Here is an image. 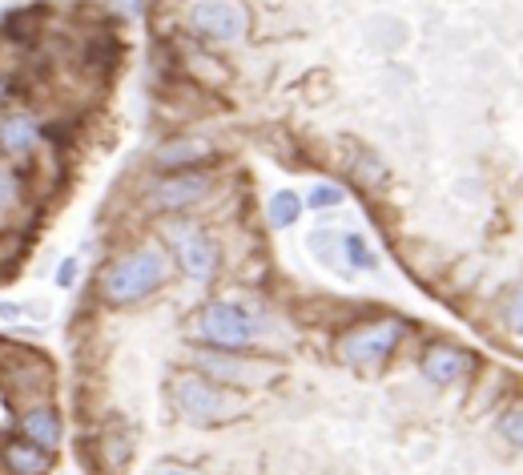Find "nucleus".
I'll return each instance as SVG.
<instances>
[{
  "instance_id": "1",
  "label": "nucleus",
  "mask_w": 523,
  "mask_h": 475,
  "mask_svg": "<svg viewBox=\"0 0 523 475\" xmlns=\"http://www.w3.org/2000/svg\"><path fill=\"white\" fill-rule=\"evenodd\" d=\"M173 274V262L165 254L161 242H141L133 250H125L121 258H113L101 274V298L113 302V306H129V302H141L149 294H157Z\"/></svg>"
},
{
  "instance_id": "2",
  "label": "nucleus",
  "mask_w": 523,
  "mask_h": 475,
  "mask_svg": "<svg viewBox=\"0 0 523 475\" xmlns=\"http://www.w3.org/2000/svg\"><path fill=\"white\" fill-rule=\"evenodd\" d=\"M262 323H258V314L238 306V302H210L202 306L198 314V335L222 351H238V347H250L258 339Z\"/></svg>"
},
{
  "instance_id": "3",
  "label": "nucleus",
  "mask_w": 523,
  "mask_h": 475,
  "mask_svg": "<svg viewBox=\"0 0 523 475\" xmlns=\"http://www.w3.org/2000/svg\"><path fill=\"white\" fill-rule=\"evenodd\" d=\"M190 29L214 45H238L250 33V9L242 0H194Z\"/></svg>"
},
{
  "instance_id": "4",
  "label": "nucleus",
  "mask_w": 523,
  "mask_h": 475,
  "mask_svg": "<svg viewBox=\"0 0 523 475\" xmlns=\"http://www.w3.org/2000/svg\"><path fill=\"white\" fill-rule=\"evenodd\" d=\"M214 190V178L210 174H194V170H169L165 178H157L149 186V210H161V214H182V210H194L210 198Z\"/></svg>"
},
{
  "instance_id": "5",
  "label": "nucleus",
  "mask_w": 523,
  "mask_h": 475,
  "mask_svg": "<svg viewBox=\"0 0 523 475\" xmlns=\"http://www.w3.org/2000/svg\"><path fill=\"white\" fill-rule=\"evenodd\" d=\"M399 335H403V323H395V319L367 323V327L351 331L338 343V355H342V363H351V367H383L387 355L395 351Z\"/></svg>"
},
{
  "instance_id": "6",
  "label": "nucleus",
  "mask_w": 523,
  "mask_h": 475,
  "mask_svg": "<svg viewBox=\"0 0 523 475\" xmlns=\"http://www.w3.org/2000/svg\"><path fill=\"white\" fill-rule=\"evenodd\" d=\"M165 234H169V246H173V254H178L182 270L194 282H210L214 278V270H218V246H214V238L202 226L173 222V226H165Z\"/></svg>"
},
{
  "instance_id": "7",
  "label": "nucleus",
  "mask_w": 523,
  "mask_h": 475,
  "mask_svg": "<svg viewBox=\"0 0 523 475\" xmlns=\"http://www.w3.org/2000/svg\"><path fill=\"white\" fill-rule=\"evenodd\" d=\"M173 399H178V407H182L190 419H202V423L226 419V415L238 411V407H234L210 379H202V375H178V379H173Z\"/></svg>"
},
{
  "instance_id": "8",
  "label": "nucleus",
  "mask_w": 523,
  "mask_h": 475,
  "mask_svg": "<svg viewBox=\"0 0 523 475\" xmlns=\"http://www.w3.org/2000/svg\"><path fill=\"white\" fill-rule=\"evenodd\" d=\"M37 149H41V125L33 113H25V109L0 113V153H5L13 166L29 162Z\"/></svg>"
},
{
  "instance_id": "9",
  "label": "nucleus",
  "mask_w": 523,
  "mask_h": 475,
  "mask_svg": "<svg viewBox=\"0 0 523 475\" xmlns=\"http://www.w3.org/2000/svg\"><path fill=\"white\" fill-rule=\"evenodd\" d=\"M210 153H214L210 141H202V137H178V141H165V145L153 153V162L165 166V170H190V166L206 162Z\"/></svg>"
},
{
  "instance_id": "10",
  "label": "nucleus",
  "mask_w": 523,
  "mask_h": 475,
  "mask_svg": "<svg viewBox=\"0 0 523 475\" xmlns=\"http://www.w3.org/2000/svg\"><path fill=\"white\" fill-rule=\"evenodd\" d=\"M21 431H25V439H33V443L45 447V451H57V447H61V419L53 415V407L29 411V415L21 419Z\"/></svg>"
},
{
  "instance_id": "11",
  "label": "nucleus",
  "mask_w": 523,
  "mask_h": 475,
  "mask_svg": "<svg viewBox=\"0 0 523 475\" xmlns=\"http://www.w3.org/2000/svg\"><path fill=\"white\" fill-rule=\"evenodd\" d=\"M5 463H9L17 475H45V471H49V451L37 447L33 439L9 443V447H5Z\"/></svg>"
},
{
  "instance_id": "12",
  "label": "nucleus",
  "mask_w": 523,
  "mask_h": 475,
  "mask_svg": "<svg viewBox=\"0 0 523 475\" xmlns=\"http://www.w3.org/2000/svg\"><path fill=\"white\" fill-rule=\"evenodd\" d=\"M423 371H427V379H435V383H455V379L463 375V355L451 351V347H431L427 359H423Z\"/></svg>"
},
{
  "instance_id": "13",
  "label": "nucleus",
  "mask_w": 523,
  "mask_h": 475,
  "mask_svg": "<svg viewBox=\"0 0 523 475\" xmlns=\"http://www.w3.org/2000/svg\"><path fill=\"white\" fill-rule=\"evenodd\" d=\"M21 198H25V182H21L17 166L9 162V157H0V222L17 214Z\"/></svg>"
},
{
  "instance_id": "14",
  "label": "nucleus",
  "mask_w": 523,
  "mask_h": 475,
  "mask_svg": "<svg viewBox=\"0 0 523 475\" xmlns=\"http://www.w3.org/2000/svg\"><path fill=\"white\" fill-rule=\"evenodd\" d=\"M302 198L294 194V190H278V194H270V206H266V218H270V226L274 230H290L298 218H302Z\"/></svg>"
},
{
  "instance_id": "15",
  "label": "nucleus",
  "mask_w": 523,
  "mask_h": 475,
  "mask_svg": "<svg viewBox=\"0 0 523 475\" xmlns=\"http://www.w3.org/2000/svg\"><path fill=\"white\" fill-rule=\"evenodd\" d=\"M342 254H346V262H351L355 270H375L379 266V254L367 246L363 234H342Z\"/></svg>"
},
{
  "instance_id": "16",
  "label": "nucleus",
  "mask_w": 523,
  "mask_h": 475,
  "mask_svg": "<svg viewBox=\"0 0 523 475\" xmlns=\"http://www.w3.org/2000/svg\"><path fill=\"white\" fill-rule=\"evenodd\" d=\"M342 186H330V182H314L310 194H306V206L310 210H330V206H342Z\"/></svg>"
},
{
  "instance_id": "17",
  "label": "nucleus",
  "mask_w": 523,
  "mask_h": 475,
  "mask_svg": "<svg viewBox=\"0 0 523 475\" xmlns=\"http://www.w3.org/2000/svg\"><path fill=\"white\" fill-rule=\"evenodd\" d=\"M202 367H210L214 375H222V379H238V383H258V379H266V375H258V371H238L242 363H230V359H202Z\"/></svg>"
},
{
  "instance_id": "18",
  "label": "nucleus",
  "mask_w": 523,
  "mask_h": 475,
  "mask_svg": "<svg viewBox=\"0 0 523 475\" xmlns=\"http://www.w3.org/2000/svg\"><path fill=\"white\" fill-rule=\"evenodd\" d=\"M507 327L523 339V286L511 294V302H507Z\"/></svg>"
},
{
  "instance_id": "19",
  "label": "nucleus",
  "mask_w": 523,
  "mask_h": 475,
  "mask_svg": "<svg viewBox=\"0 0 523 475\" xmlns=\"http://www.w3.org/2000/svg\"><path fill=\"white\" fill-rule=\"evenodd\" d=\"M503 431L511 435V443H519V447H523V411H511V415L503 419Z\"/></svg>"
},
{
  "instance_id": "20",
  "label": "nucleus",
  "mask_w": 523,
  "mask_h": 475,
  "mask_svg": "<svg viewBox=\"0 0 523 475\" xmlns=\"http://www.w3.org/2000/svg\"><path fill=\"white\" fill-rule=\"evenodd\" d=\"M109 9H117V13H125V17H141V9H145V0H105Z\"/></svg>"
},
{
  "instance_id": "21",
  "label": "nucleus",
  "mask_w": 523,
  "mask_h": 475,
  "mask_svg": "<svg viewBox=\"0 0 523 475\" xmlns=\"http://www.w3.org/2000/svg\"><path fill=\"white\" fill-rule=\"evenodd\" d=\"M73 282H77V258H65V262H61V270H57V286H65V290H69Z\"/></svg>"
},
{
  "instance_id": "22",
  "label": "nucleus",
  "mask_w": 523,
  "mask_h": 475,
  "mask_svg": "<svg viewBox=\"0 0 523 475\" xmlns=\"http://www.w3.org/2000/svg\"><path fill=\"white\" fill-rule=\"evenodd\" d=\"M9 89H13V85H9V73H0V109H5V101H9Z\"/></svg>"
},
{
  "instance_id": "23",
  "label": "nucleus",
  "mask_w": 523,
  "mask_h": 475,
  "mask_svg": "<svg viewBox=\"0 0 523 475\" xmlns=\"http://www.w3.org/2000/svg\"><path fill=\"white\" fill-rule=\"evenodd\" d=\"M161 475H198V471H190V467H165Z\"/></svg>"
}]
</instances>
